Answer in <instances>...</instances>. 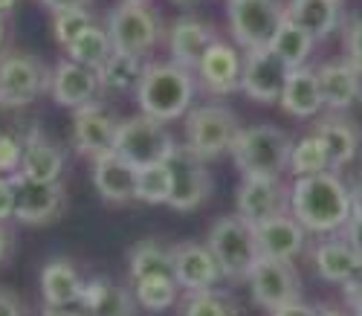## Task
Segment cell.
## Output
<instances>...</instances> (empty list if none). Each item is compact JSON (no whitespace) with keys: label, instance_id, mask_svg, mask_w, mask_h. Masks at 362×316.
Wrapping results in <instances>:
<instances>
[{"label":"cell","instance_id":"cell-1","mask_svg":"<svg viewBox=\"0 0 362 316\" xmlns=\"http://www.w3.org/2000/svg\"><path fill=\"white\" fill-rule=\"evenodd\" d=\"M290 212L305 230L313 232L342 230L354 215L351 188L330 171L301 177L290 188Z\"/></svg>","mask_w":362,"mask_h":316},{"label":"cell","instance_id":"cell-2","mask_svg":"<svg viewBox=\"0 0 362 316\" xmlns=\"http://www.w3.org/2000/svg\"><path fill=\"white\" fill-rule=\"evenodd\" d=\"M136 99L145 116L171 122L183 116L194 99V79L189 70L171 64H151L142 73V81L136 87Z\"/></svg>","mask_w":362,"mask_h":316},{"label":"cell","instance_id":"cell-3","mask_svg":"<svg viewBox=\"0 0 362 316\" xmlns=\"http://www.w3.org/2000/svg\"><path fill=\"white\" fill-rule=\"evenodd\" d=\"M232 154L244 177L279 180L281 171L290 166L293 142L284 131L273 128V125H255V128L240 131V137L232 145Z\"/></svg>","mask_w":362,"mask_h":316},{"label":"cell","instance_id":"cell-4","mask_svg":"<svg viewBox=\"0 0 362 316\" xmlns=\"http://www.w3.org/2000/svg\"><path fill=\"white\" fill-rule=\"evenodd\" d=\"M174 148H177V142H174L171 131L165 128V122H160V119H151V116L139 113V116L119 122L113 151L122 157L125 163H131L136 171L165 163L174 154Z\"/></svg>","mask_w":362,"mask_h":316},{"label":"cell","instance_id":"cell-5","mask_svg":"<svg viewBox=\"0 0 362 316\" xmlns=\"http://www.w3.org/2000/svg\"><path fill=\"white\" fill-rule=\"evenodd\" d=\"M206 247L212 249L221 273L229 278H247L261 259L255 227H250L244 218H221L209 230Z\"/></svg>","mask_w":362,"mask_h":316},{"label":"cell","instance_id":"cell-6","mask_svg":"<svg viewBox=\"0 0 362 316\" xmlns=\"http://www.w3.org/2000/svg\"><path fill=\"white\" fill-rule=\"evenodd\" d=\"M238 137H240L238 116L223 105H203L192 111L186 119V145L200 160H212V157H221L223 151H232Z\"/></svg>","mask_w":362,"mask_h":316},{"label":"cell","instance_id":"cell-7","mask_svg":"<svg viewBox=\"0 0 362 316\" xmlns=\"http://www.w3.org/2000/svg\"><path fill=\"white\" fill-rule=\"evenodd\" d=\"M284 21V9L276 0H229V26L235 41L247 52L273 44V35Z\"/></svg>","mask_w":362,"mask_h":316},{"label":"cell","instance_id":"cell-8","mask_svg":"<svg viewBox=\"0 0 362 316\" xmlns=\"http://www.w3.org/2000/svg\"><path fill=\"white\" fill-rule=\"evenodd\" d=\"M107 35L113 50L142 55L160 38V21L142 0H122L107 18Z\"/></svg>","mask_w":362,"mask_h":316},{"label":"cell","instance_id":"cell-9","mask_svg":"<svg viewBox=\"0 0 362 316\" xmlns=\"http://www.w3.org/2000/svg\"><path fill=\"white\" fill-rule=\"evenodd\" d=\"M171 174V201L168 206L177 212H192L197 209L209 192H212V177L200 157L189 145H177L174 154L165 160Z\"/></svg>","mask_w":362,"mask_h":316},{"label":"cell","instance_id":"cell-10","mask_svg":"<svg viewBox=\"0 0 362 316\" xmlns=\"http://www.w3.org/2000/svg\"><path fill=\"white\" fill-rule=\"evenodd\" d=\"M47 70L23 52H6L0 58V105L21 108L41 96L47 87Z\"/></svg>","mask_w":362,"mask_h":316},{"label":"cell","instance_id":"cell-11","mask_svg":"<svg viewBox=\"0 0 362 316\" xmlns=\"http://www.w3.org/2000/svg\"><path fill=\"white\" fill-rule=\"evenodd\" d=\"M290 79V67L269 50H252L244 58V76H240V90L255 102H281L284 84Z\"/></svg>","mask_w":362,"mask_h":316},{"label":"cell","instance_id":"cell-12","mask_svg":"<svg viewBox=\"0 0 362 316\" xmlns=\"http://www.w3.org/2000/svg\"><path fill=\"white\" fill-rule=\"evenodd\" d=\"M290 195L279 180L269 177H244L238 186V218H244L250 227H261L279 215H287Z\"/></svg>","mask_w":362,"mask_h":316},{"label":"cell","instance_id":"cell-13","mask_svg":"<svg viewBox=\"0 0 362 316\" xmlns=\"http://www.w3.org/2000/svg\"><path fill=\"white\" fill-rule=\"evenodd\" d=\"M252 299L267 307L279 310L290 302H298V278L290 261H273V259H258L252 273L247 276Z\"/></svg>","mask_w":362,"mask_h":316},{"label":"cell","instance_id":"cell-14","mask_svg":"<svg viewBox=\"0 0 362 316\" xmlns=\"http://www.w3.org/2000/svg\"><path fill=\"white\" fill-rule=\"evenodd\" d=\"M15 192V218L21 224H49L62 212V186L58 183H38L21 171L9 177Z\"/></svg>","mask_w":362,"mask_h":316},{"label":"cell","instance_id":"cell-15","mask_svg":"<svg viewBox=\"0 0 362 316\" xmlns=\"http://www.w3.org/2000/svg\"><path fill=\"white\" fill-rule=\"evenodd\" d=\"M171 259H174V281L180 288H186L189 293H203V290H212L215 281L223 276L212 249L186 241V244H177L171 249Z\"/></svg>","mask_w":362,"mask_h":316},{"label":"cell","instance_id":"cell-16","mask_svg":"<svg viewBox=\"0 0 362 316\" xmlns=\"http://www.w3.org/2000/svg\"><path fill=\"white\" fill-rule=\"evenodd\" d=\"M116 134H119V122L113 119V113H107L102 105H84L76 111L73 119V142L78 154L87 157H102L110 154L116 145Z\"/></svg>","mask_w":362,"mask_h":316},{"label":"cell","instance_id":"cell-17","mask_svg":"<svg viewBox=\"0 0 362 316\" xmlns=\"http://www.w3.org/2000/svg\"><path fill=\"white\" fill-rule=\"evenodd\" d=\"M99 73L90 70L84 64H76V61H62L52 73V99L55 105L62 108H84V105H93L96 93H99Z\"/></svg>","mask_w":362,"mask_h":316},{"label":"cell","instance_id":"cell-18","mask_svg":"<svg viewBox=\"0 0 362 316\" xmlns=\"http://www.w3.org/2000/svg\"><path fill=\"white\" fill-rule=\"evenodd\" d=\"M197 76L200 81L218 93V96H226V93L238 90L240 87V76H244V61H240L238 50L223 44V41H215L212 47L206 50L203 61L197 64Z\"/></svg>","mask_w":362,"mask_h":316},{"label":"cell","instance_id":"cell-19","mask_svg":"<svg viewBox=\"0 0 362 316\" xmlns=\"http://www.w3.org/2000/svg\"><path fill=\"white\" fill-rule=\"evenodd\" d=\"M255 238H258L261 259L290 261L301 252V247H305V227L287 212V215H279L273 220H267V224L255 227Z\"/></svg>","mask_w":362,"mask_h":316},{"label":"cell","instance_id":"cell-20","mask_svg":"<svg viewBox=\"0 0 362 316\" xmlns=\"http://www.w3.org/2000/svg\"><path fill=\"white\" fill-rule=\"evenodd\" d=\"M93 186L110 203H125L136 198V169L125 163L116 151L102 154L93 160Z\"/></svg>","mask_w":362,"mask_h":316},{"label":"cell","instance_id":"cell-21","mask_svg":"<svg viewBox=\"0 0 362 316\" xmlns=\"http://www.w3.org/2000/svg\"><path fill=\"white\" fill-rule=\"evenodd\" d=\"M64 171V157L62 151L55 148V142L33 128L23 140V160H21V174L29 180H38V183H58Z\"/></svg>","mask_w":362,"mask_h":316},{"label":"cell","instance_id":"cell-22","mask_svg":"<svg viewBox=\"0 0 362 316\" xmlns=\"http://www.w3.org/2000/svg\"><path fill=\"white\" fill-rule=\"evenodd\" d=\"M84 278L67 259H55L41 270V293L49 310H64L70 305L81 302L84 293Z\"/></svg>","mask_w":362,"mask_h":316},{"label":"cell","instance_id":"cell-23","mask_svg":"<svg viewBox=\"0 0 362 316\" xmlns=\"http://www.w3.org/2000/svg\"><path fill=\"white\" fill-rule=\"evenodd\" d=\"M218 38L212 35V29L206 23L194 21V18H183L177 21L171 29V55H174V64L183 67V70H197V64L203 61L206 50L212 47Z\"/></svg>","mask_w":362,"mask_h":316},{"label":"cell","instance_id":"cell-24","mask_svg":"<svg viewBox=\"0 0 362 316\" xmlns=\"http://www.w3.org/2000/svg\"><path fill=\"white\" fill-rule=\"evenodd\" d=\"M319 76V90H322V102L334 111L351 108L362 96V73L351 67L348 61H337V64H325L316 70Z\"/></svg>","mask_w":362,"mask_h":316},{"label":"cell","instance_id":"cell-25","mask_svg":"<svg viewBox=\"0 0 362 316\" xmlns=\"http://www.w3.org/2000/svg\"><path fill=\"white\" fill-rule=\"evenodd\" d=\"M284 18L313 35V41L327 38L339 23V0H290Z\"/></svg>","mask_w":362,"mask_h":316},{"label":"cell","instance_id":"cell-26","mask_svg":"<svg viewBox=\"0 0 362 316\" xmlns=\"http://www.w3.org/2000/svg\"><path fill=\"white\" fill-rule=\"evenodd\" d=\"M87 316H134V299L125 288H116L110 278H90L78 302Z\"/></svg>","mask_w":362,"mask_h":316},{"label":"cell","instance_id":"cell-27","mask_svg":"<svg viewBox=\"0 0 362 316\" xmlns=\"http://www.w3.org/2000/svg\"><path fill=\"white\" fill-rule=\"evenodd\" d=\"M322 90H319V76L310 67H296L290 70V79L281 93V108L293 116H313L322 108Z\"/></svg>","mask_w":362,"mask_h":316},{"label":"cell","instance_id":"cell-28","mask_svg":"<svg viewBox=\"0 0 362 316\" xmlns=\"http://www.w3.org/2000/svg\"><path fill=\"white\" fill-rule=\"evenodd\" d=\"M316 270L334 284H348L362 273V259L348 241H325L316 247Z\"/></svg>","mask_w":362,"mask_h":316},{"label":"cell","instance_id":"cell-29","mask_svg":"<svg viewBox=\"0 0 362 316\" xmlns=\"http://www.w3.org/2000/svg\"><path fill=\"white\" fill-rule=\"evenodd\" d=\"M316 137H319V142L327 151L330 169L348 166L356 157V151H359V134H356L354 125L345 122V119H325V122H319Z\"/></svg>","mask_w":362,"mask_h":316},{"label":"cell","instance_id":"cell-30","mask_svg":"<svg viewBox=\"0 0 362 316\" xmlns=\"http://www.w3.org/2000/svg\"><path fill=\"white\" fill-rule=\"evenodd\" d=\"M128 270H131V281H145V278H174V259L171 249L160 247L157 241H142L131 249L128 259Z\"/></svg>","mask_w":362,"mask_h":316},{"label":"cell","instance_id":"cell-31","mask_svg":"<svg viewBox=\"0 0 362 316\" xmlns=\"http://www.w3.org/2000/svg\"><path fill=\"white\" fill-rule=\"evenodd\" d=\"M96 73H99V84H102L105 90H116V93H122V90L139 87L145 67H142L139 55H131V52H119V50H113V55L105 61V64H102Z\"/></svg>","mask_w":362,"mask_h":316},{"label":"cell","instance_id":"cell-32","mask_svg":"<svg viewBox=\"0 0 362 316\" xmlns=\"http://www.w3.org/2000/svg\"><path fill=\"white\" fill-rule=\"evenodd\" d=\"M269 50H273L290 70L305 67V61H308V55L313 50V35H308L301 26H296L293 21L284 18L281 26H279V33L273 35V44H269Z\"/></svg>","mask_w":362,"mask_h":316},{"label":"cell","instance_id":"cell-33","mask_svg":"<svg viewBox=\"0 0 362 316\" xmlns=\"http://www.w3.org/2000/svg\"><path fill=\"white\" fill-rule=\"evenodd\" d=\"M113 55V41L107 35V29L102 26H90L87 33H81L70 47H67V58L76 61V64H84L90 70H99L105 61Z\"/></svg>","mask_w":362,"mask_h":316},{"label":"cell","instance_id":"cell-34","mask_svg":"<svg viewBox=\"0 0 362 316\" xmlns=\"http://www.w3.org/2000/svg\"><path fill=\"white\" fill-rule=\"evenodd\" d=\"M330 169V160H327V151L325 145L319 142L316 134L298 140L293 145V154H290V171L296 174V180L301 177H313V174H325Z\"/></svg>","mask_w":362,"mask_h":316},{"label":"cell","instance_id":"cell-35","mask_svg":"<svg viewBox=\"0 0 362 316\" xmlns=\"http://www.w3.org/2000/svg\"><path fill=\"white\" fill-rule=\"evenodd\" d=\"M136 201L151 203V206L171 201V174L165 163L136 171Z\"/></svg>","mask_w":362,"mask_h":316},{"label":"cell","instance_id":"cell-36","mask_svg":"<svg viewBox=\"0 0 362 316\" xmlns=\"http://www.w3.org/2000/svg\"><path fill=\"white\" fill-rule=\"evenodd\" d=\"M177 288L174 278H145L134 284V296L148 310H168L177 302Z\"/></svg>","mask_w":362,"mask_h":316},{"label":"cell","instance_id":"cell-37","mask_svg":"<svg viewBox=\"0 0 362 316\" xmlns=\"http://www.w3.org/2000/svg\"><path fill=\"white\" fill-rule=\"evenodd\" d=\"M90 26H93V18H90L87 9H64V12H55V15H52L55 41L62 44L64 50H67L81 33H87Z\"/></svg>","mask_w":362,"mask_h":316},{"label":"cell","instance_id":"cell-38","mask_svg":"<svg viewBox=\"0 0 362 316\" xmlns=\"http://www.w3.org/2000/svg\"><path fill=\"white\" fill-rule=\"evenodd\" d=\"M183 316H238V313L226 296H221L215 290H203V293L189 296Z\"/></svg>","mask_w":362,"mask_h":316},{"label":"cell","instance_id":"cell-39","mask_svg":"<svg viewBox=\"0 0 362 316\" xmlns=\"http://www.w3.org/2000/svg\"><path fill=\"white\" fill-rule=\"evenodd\" d=\"M21 160H23V142H18L9 134H0V174L21 169Z\"/></svg>","mask_w":362,"mask_h":316},{"label":"cell","instance_id":"cell-40","mask_svg":"<svg viewBox=\"0 0 362 316\" xmlns=\"http://www.w3.org/2000/svg\"><path fill=\"white\" fill-rule=\"evenodd\" d=\"M348 64L362 73V21L348 29Z\"/></svg>","mask_w":362,"mask_h":316},{"label":"cell","instance_id":"cell-41","mask_svg":"<svg viewBox=\"0 0 362 316\" xmlns=\"http://www.w3.org/2000/svg\"><path fill=\"white\" fill-rule=\"evenodd\" d=\"M6 218H15V192H12V180L0 174V224Z\"/></svg>","mask_w":362,"mask_h":316},{"label":"cell","instance_id":"cell-42","mask_svg":"<svg viewBox=\"0 0 362 316\" xmlns=\"http://www.w3.org/2000/svg\"><path fill=\"white\" fill-rule=\"evenodd\" d=\"M345 241L354 247V252L362 259V212H354L351 220L345 224Z\"/></svg>","mask_w":362,"mask_h":316},{"label":"cell","instance_id":"cell-43","mask_svg":"<svg viewBox=\"0 0 362 316\" xmlns=\"http://www.w3.org/2000/svg\"><path fill=\"white\" fill-rule=\"evenodd\" d=\"M345 296H348L351 307H354L356 313H362V278H359V276L345 284Z\"/></svg>","mask_w":362,"mask_h":316},{"label":"cell","instance_id":"cell-44","mask_svg":"<svg viewBox=\"0 0 362 316\" xmlns=\"http://www.w3.org/2000/svg\"><path fill=\"white\" fill-rule=\"evenodd\" d=\"M273 316H319L316 307H308V305H301V302H290L279 310H273Z\"/></svg>","mask_w":362,"mask_h":316},{"label":"cell","instance_id":"cell-45","mask_svg":"<svg viewBox=\"0 0 362 316\" xmlns=\"http://www.w3.org/2000/svg\"><path fill=\"white\" fill-rule=\"evenodd\" d=\"M41 4L47 9H52V15H55V12H64V9H87L90 0H41Z\"/></svg>","mask_w":362,"mask_h":316},{"label":"cell","instance_id":"cell-46","mask_svg":"<svg viewBox=\"0 0 362 316\" xmlns=\"http://www.w3.org/2000/svg\"><path fill=\"white\" fill-rule=\"evenodd\" d=\"M0 316H21V307H18V299L0 290Z\"/></svg>","mask_w":362,"mask_h":316},{"label":"cell","instance_id":"cell-47","mask_svg":"<svg viewBox=\"0 0 362 316\" xmlns=\"http://www.w3.org/2000/svg\"><path fill=\"white\" fill-rule=\"evenodd\" d=\"M351 203H354V212H362V174L351 186Z\"/></svg>","mask_w":362,"mask_h":316},{"label":"cell","instance_id":"cell-48","mask_svg":"<svg viewBox=\"0 0 362 316\" xmlns=\"http://www.w3.org/2000/svg\"><path fill=\"white\" fill-rule=\"evenodd\" d=\"M9 244H12V238H9V232L0 227V261H4L6 256H9Z\"/></svg>","mask_w":362,"mask_h":316},{"label":"cell","instance_id":"cell-49","mask_svg":"<svg viewBox=\"0 0 362 316\" xmlns=\"http://www.w3.org/2000/svg\"><path fill=\"white\" fill-rule=\"evenodd\" d=\"M319 316H351V313H345L339 307H319Z\"/></svg>","mask_w":362,"mask_h":316},{"label":"cell","instance_id":"cell-50","mask_svg":"<svg viewBox=\"0 0 362 316\" xmlns=\"http://www.w3.org/2000/svg\"><path fill=\"white\" fill-rule=\"evenodd\" d=\"M15 4H18V0H0V15L9 12V9H15Z\"/></svg>","mask_w":362,"mask_h":316},{"label":"cell","instance_id":"cell-51","mask_svg":"<svg viewBox=\"0 0 362 316\" xmlns=\"http://www.w3.org/2000/svg\"><path fill=\"white\" fill-rule=\"evenodd\" d=\"M47 316H84V313H70V310H47Z\"/></svg>","mask_w":362,"mask_h":316},{"label":"cell","instance_id":"cell-52","mask_svg":"<svg viewBox=\"0 0 362 316\" xmlns=\"http://www.w3.org/2000/svg\"><path fill=\"white\" fill-rule=\"evenodd\" d=\"M0 44H4V15H0Z\"/></svg>","mask_w":362,"mask_h":316},{"label":"cell","instance_id":"cell-53","mask_svg":"<svg viewBox=\"0 0 362 316\" xmlns=\"http://www.w3.org/2000/svg\"><path fill=\"white\" fill-rule=\"evenodd\" d=\"M174 4H194V0H174Z\"/></svg>","mask_w":362,"mask_h":316},{"label":"cell","instance_id":"cell-54","mask_svg":"<svg viewBox=\"0 0 362 316\" xmlns=\"http://www.w3.org/2000/svg\"><path fill=\"white\" fill-rule=\"evenodd\" d=\"M356 316H362V313H356Z\"/></svg>","mask_w":362,"mask_h":316}]
</instances>
